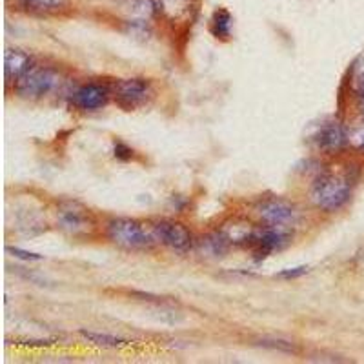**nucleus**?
<instances>
[{
    "label": "nucleus",
    "mask_w": 364,
    "mask_h": 364,
    "mask_svg": "<svg viewBox=\"0 0 364 364\" xmlns=\"http://www.w3.org/2000/svg\"><path fill=\"white\" fill-rule=\"evenodd\" d=\"M311 203L324 211H337L352 197V182L346 177L324 173L314 182L310 191Z\"/></svg>",
    "instance_id": "nucleus-1"
},
{
    "label": "nucleus",
    "mask_w": 364,
    "mask_h": 364,
    "mask_svg": "<svg viewBox=\"0 0 364 364\" xmlns=\"http://www.w3.org/2000/svg\"><path fill=\"white\" fill-rule=\"evenodd\" d=\"M106 233L113 245L122 250H146L154 245L155 240L154 232H146V228L141 223H136L135 219H126V217L109 220Z\"/></svg>",
    "instance_id": "nucleus-2"
},
{
    "label": "nucleus",
    "mask_w": 364,
    "mask_h": 364,
    "mask_svg": "<svg viewBox=\"0 0 364 364\" xmlns=\"http://www.w3.org/2000/svg\"><path fill=\"white\" fill-rule=\"evenodd\" d=\"M60 86V73L51 68L31 66L21 79L15 82V91L24 99H41L50 95Z\"/></svg>",
    "instance_id": "nucleus-3"
},
{
    "label": "nucleus",
    "mask_w": 364,
    "mask_h": 364,
    "mask_svg": "<svg viewBox=\"0 0 364 364\" xmlns=\"http://www.w3.org/2000/svg\"><path fill=\"white\" fill-rule=\"evenodd\" d=\"M290 226H273V224H266V226L255 228V230H253L250 246H252L255 261H264L269 253H273L275 250H282L286 245H290Z\"/></svg>",
    "instance_id": "nucleus-4"
},
{
    "label": "nucleus",
    "mask_w": 364,
    "mask_h": 364,
    "mask_svg": "<svg viewBox=\"0 0 364 364\" xmlns=\"http://www.w3.org/2000/svg\"><path fill=\"white\" fill-rule=\"evenodd\" d=\"M115 102L126 112L141 108L154 97V86L146 79H124L119 80L113 87Z\"/></svg>",
    "instance_id": "nucleus-5"
},
{
    "label": "nucleus",
    "mask_w": 364,
    "mask_h": 364,
    "mask_svg": "<svg viewBox=\"0 0 364 364\" xmlns=\"http://www.w3.org/2000/svg\"><path fill=\"white\" fill-rule=\"evenodd\" d=\"M155 240L161 245L168 246L170 250L178 253H184L191 248V233L186 226L175 220H161L151 228Z\"/></svg>",
    "instance_id": "nucleus-6"
},
{
    "label": "nucleus",
    "mask_w": 364,
    "mask_h": 364,
    "mask_svg": "<svg viewBox=\"0 0 364 364\" xmlns=\"http://www.w3.org/2000/svg\"><path fill=\"white\" fill-rule=\"evenodd\" d=\"M255 213L262 223L273 224V226H291L297 220V210L294 204L277 199V197L257 204Z\"/></svg>",
    "instance_id": "nucleus-7"
},
{
    "label": "nucleus",
    "mask_w": 364,
    "mask_h": 364,
    "mask_svg": "<svg viewBox=\"0 0 364 364\" xmlns=\"http://www.w3.org/2000/svg\"><path fill=\"white\" fill-rule=\"evenodd\" d=\"M348 141H350V136H348V132L343 126V122H339V120H328L315 133V144H317V148L330 155L341 151L348 144Z\"/></svg>",
    "instance_id": "nucleus-8"
},
{
    "label": "nucleus",
    "mask_w": 364,
    "mask_h": 364,
    "mask_svg": "<svg viewBox=\"0 0 364 364\" xmlns=\"http://www.w3.org/2000/svg\"><path fill=\"white\" fill-rule=\"evenodd\" d=\"M58 224L64 232L71 233V235H79V233H86L91 230L93 220H91L90 211L86 208L79 206L75 203H66L58 210Z\"/></svg>",
    "instance_id": "nucleus-9"
},
{
    "label": "nucleus",
    "mask_w": 364,
    "mask_h": 364,
    "mask_svg": "<svg viewBox=\"0 0 364 364\" xmlns=\"http://www.w3.org/2000/svg\"><path fill=\"white\" fill-rule=\"evenodd\" d=\"M109 100V90L102 84L90 82L80 86L73 93V104L84 112H97L102 109Z\"/></svg>",
    "instance_id": "nucleus-10"
},
{
    "label": "nucleus",
    "mask_w": 364,
    "mask_h": 364,
    "mask_svg": "<svg viewBox=\"0 0 364 364\" xmlns=\"http://www.w3.org/2000/svg\"><path fill=\"white\" fill-rule=\"evenodd\" d=\"M4 64L6 80L8 82H17L22 75L31 68V57L26 51L17 50V48H9V50H6Z\"/></svg>",
    "instance_id": "nucleus-11"
},
{
    "label": "nucleus",
    "mask_w": 364,
    "mask_h": 364,
    "mask_svg": "<svg viewBox=\"0 0 364 364\" xmlns=\"http://www.w3.org/2000/svg\"><path fill=\"white\" fill-rule=\"evenodd\" d=\"M232 15L230 11L224 8H219L215 13H213V17H211V33L213 37L219 38V41H230L232 37Z\"/></svg>",
    "instance_id": "nucleus-12"
},
{
    "label": "nucleus",
    "mask_w": 364,
    "mask_h": 364,
    "mask_svg": "<svg viewBox=\"0 0 364 364\" xmlns=\"http://www.w3.org/2000/svg\"><path fill=\"white\" fill-rule=\"evenodd\" d=\"M80 336H82L87 343L95 344V346L100 348H120L124 346V344H128L124 339L112 336V333H99V331L80 330Z\"/></svg>",
    "instance_id": "nucleus-13"
},
{
    "label": "nucleus",
    "mask_w": 364,
    "mask_h": 364,
    "mask_svg": "<svg viewBox=\"0 0 364 364\" xmlns=\"http://www.w3.org/2000/svg\"><path fill=\"white\" fill-rule=\"evenodd\" d=\"M228 245H230V240H228V237L220 232V233H211L210 237H206V240L203 242V248L206 250L210 255L220 257L226 253Z\"/></svg>",
    "instance_id": "nucleus-14"
},
{
    "label": "nucleus",
    "mask_w": 364,
    "mask_h": 364,
    "mask_svg": "<svg viewBox=\"0 0 364 364\" xmlns=\"http://www.w3.org/2000/svg\"><path fill=\"white\" fill-rule=\"evenodd\" d=\"M21 2L26 9L37 13L57 11L66 4V0H21Z\"/></svg>",
    "instance_id": "nucleus-15"
},
{
    "label": "nucleus",
    "mask_w": 364,
    "mask_h": 364,
    "mask_svg": "<svg viewBox=\"0 0 364 364\" xmlns=\"http://www.w3.org/2000/svg\"><path fill=\"white\" fill-rule=\"evenodd\" d=\"M352 86L357 95H364V58H360L359 63H355L353 68V77H352Z\"/></svg>",
    "instance_id": "nucleus-16"
},
{
    "label": "nucleus",
    "mask_w": 364,
    "mask_h": 364,
    "mask_svg": "<svg viewBox=\"0 0 364 364\" xmlns=\"http://www.w3.org/2000/svg\"><path fill=\"white\" fill-rule=\"evenodd\" d=\"M259 344L264 348H273V350H279V352H286V353H294L295 352V346L288 341H268V339H262L259 341Z\"/></svg>",
    "instance_id": "nucleus-17"
},
{
    "label": "nucleus",
    "mask_w": 364,
    "mask_h": 364,
    "mask_svg": "<svg viewBox=\"0 0 364 364\" xmlns=\"http://www.w3.org/2000/svg\"><path fill=\"white\" fill-rule=\"evenodd\" d=\"M9 253H13V257H18V259H24V261H42L44 257L38 255V253L26 252V250L21 248H8Z\"/></svg>",
    "instance_id": "nucleus-18"
},
{
    "label": "nucleus",
    "mask_w": 364,
    "mask_h": 364,
    "mask_svg": "<svg viewBox=\"0 0 364 364\" xmlns=\"http://www.w3.org/2000/svg\"><path fill=\"white\" fill-rule=\"evenodd\" d=\"M304 273H308L306 266H299V268L284 269V272L279 273V277H281V279H295V277H301V275H304Z\"/></svg>",
    "instance_id": "nucleus-19"
},
{
    "label": "nucleus",
    "mask_w": 364,
    "mask_h": 364,
    "mask_svg": "<svg viewBox=\"0 0 364 364\" xmlns=\"http://www.w3.org/2000/svg\"><path fill=\"white\" fill-rule=\"evenodd\" d=\"M352 141H353V144H355V148L364 154V126L360 129H357Z\"/></svg>",
    "instance_id": "nucleus-20"
},
{
    "label": "nucleus",
    "mask_w": 364,
    "mask_h": 364,
    "mask_svg": "<svg viewBox=\"0 0 364 364\" xmlns=\"http://www.w3.org/2000/svg\"><path fill=\"white\" fill-rule=\"evenodd\" d=\"M359 109H360V113H363V117H364V95L359 97Z\"/></svg>",
    "instance_id": "nucleus-21"
}]
</instances>
